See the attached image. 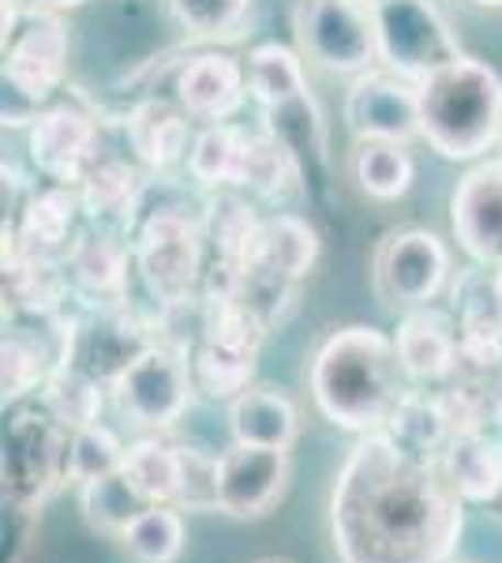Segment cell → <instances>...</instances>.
<instances>
[{
  "instance_id": "cell-6",
  "label": "cell",
  "mask_w": 502,
  "mask_h": 563,
  "mask_svg": "<svg viewBox=\"0 0 502 563\" xmlns=\"http://www.w3.org/2000/svg\"><path fill=\"white\" fill-rule=\"evenodd\" d=\"M191 398H196V384H191L188 353L169 346V342H154L109 384L113 410L127 424L150 435H166L169 429H177Z\"/></svg>"
},
{
  "instance_id": "cell-46",
  "label": "cell",
  "mask_w": 502,
  "mask_h": 563,
  "mask_svg": "<svg viewBox=\"0 0 502 563\" xmlns=\"http://www.w3.org/2000/svg\"><path fill=\"white\" fill-rule=\"evenodd\" d=\"M450 563H461V560H450Z\"/></svg>"
},
{
  "instance_id": "cell-8",
  "label": "cell",
  "mask_w": 502,
  "mask_h": 563,
  "mask_svg": "<svg viewBox=\"0 0 502 563\" xmlns=\"http://www.w3.org/2000/svg\"><path fill=\"white\" fill-rule=\"evenodd\" d=\"M371 20H376L379 65L409 84H420L461 57L450 23L432 0H382L371 4Z\"/></svg>"
},
{
  "instance_id": "cell-9",
  "label": "cell",
  "mask_w": 502,
  "mask_h": 563,
  "mask_svg": "<svg viewBox=\"0 0 502 563\" xmlns=\"http://www.w3.org/2000/svg\"><path fill=\"white\" fill-rule=\"evenodd\" d=\"M446 278H450V252L432 230H420V225L387 233L371 256L376 294L401 312L432 305L443 294Z\"/></svg>"
},
{
  "instance_id": "cell-37",
  "label": "cell",
  "mask_w": 502,
  "mask_h": 563,
  "mask_svg": "<svg viewBox=\"0 0 502 563\" xmlns=\"http://www.w3.org/2000/svg\"><path fill=\"white\" fill-rule=\"evenodd\" d=\"M124 455L127 443L116 435L109 424H87V429H76L68 440V485H87V481H98L105 474H116L124 470Z\"/></svg>"
},
{
  "instance_id": "cell-16",
  "label": "cell",
  "mask_w": 502,
  "mask_h": 563,
  "mask_svg": "<svg viewBox=\"0 0 502 563\" xmlns=\"http://www.w3.org/2000/svg\"><path fill=\"white\" fill-rule=\"evenodd\" d=\"M394 346L413 384H446L461 361V331L450 316L427 305L401 316Z\"/></svg>"
},
{
  "instance_id": "cell-31",
  "label": "cell",
  "mask_w": 502,
  "mask_h": 563,
  "mask_svg": "<svg viewBox=\"0 0 502 563\" xmlns=\"http://www.w3.org/2000/svg\"><path fill=\"white\" fill-rule=\"evenodd\" d=\"M244 143H248V132L233 129V124H207L191 140L185 169L203 188H236L244 166Z\"/></svg>"
},
{
  "instance_id": "cell-39",
  "label": "cell",
  "mask_w": 502,
  "mask_h": 563,
  "mask_svg": "<svg viewBox=\"0 0 502 563\" xmlns=\"http://www.w3.org/2000/svg\"><path fill=\"white\" fill-rule=\"evenodd\" d=\"M180 455V488L177 507L180 511H217V459L196 443H177Z\"/></svg>"
},
{
  "instance_id": "cell-26",
  "label": "cell",
  "mask_w": 502,
  "mask_h": 563,
  "mask_svg": "<svg viewBox=\"0 0 502 563\" xmlns=\"http://www.w3.org/2000/svg\"><path fill=\"white\" fill-rule=\"evenodd\" d=\"M188 368H191V384L196 395L210 398V402H233L255 379V353L252 350H236L225 342H210L199 339L188 350Z\"/></svg>"
},
{
  "instance_id": "cell-10",
  "label": "cell",
  "mask_w": 502,
  "mask_h": 563,
  "mask_svg": "<svg viewBox=\"0 0 502 563\" xmlns=\"http://www.w3.org/2000/svg\"><path fill=\"white\" fill-rule=\"evenodd\" d=\"M289 448H255V443H233L217 459V511L236 522L267 519L281 496H286Z\"/></svg>"
},
{
  "instance_id": "cell-22",
  "label": "cell",
  "mask_w": 502,
  "mask_h": 563,
  "mask_svg": "<svg viewBox=\"0 0 502 563\" xmlns=\"http://www.w3.org/2000/svg\"><path fill=\"white\" fill-rule=\"evenodd\" d=\"M127 140H132L135 154H140L147 166L161 169V166H172V162H185L196 135H191L188 113L180 106L143 102L127 117Z\"/></svg>"
},
{
  "instance_id": "cell-18",
  "label": "cell",
  "mask_w": 502,
  "mask_h": 563,
  "mask_svg": "<svg viewBox=\"0 0 502 563\" xmlns=\"http://www.w3.org/2000/svg\"><path fill=\"white\" fill-rule=\"evenodd\" d=\"M132 267V252L113 233H79L71 241V249L64 252V271H68L71 294L83 297L94 308L127 301V271Z\"/></svg>"
},
{
  "instance_id": "cell-25",
  "label": "cell",
  "mask_w": 502,
  "mask_h": 563,
  "mask_svg": "<svg viewBox=\"0 0 502 563\" xmlns=\"http://www.w3.org/2000/svg\"><path fill=\"white\" fill-rule=\"evenodd\" d=\"M382 432H387L401 451L420 455V459H439L446 451V443L454 440V424H450V417H446L443 398L424 395V390H413V387L401 398V406Z\"/></svg>"
},
{
  "instance_id": "cell-33",
  "label": "cell",
  "mask_w": 502,
  "mask_h": 563,
  "mask_svg": "<svg viewBox=\"0 0 502 563\" xmlns=\"http://www.w3.org/2000/svg\"><path fill=\"white\" fill-rule=\"evenodd\" d=\"M267 132L286 143V151L297 158L300 174H304V185H308L312 169L326 162V129H323V117H319L315 98L304 95V98H297V102L267 109Z\"/></svg>"
},
{
  "instance_id": "cell-27",
  "label": "cell",
  "mask_w": 502,
  "mask_h": 563,
  "mask_svg": "<svg viewBox=\"0 0 502 563\" xmlns=\"http://www.w3.org/2000/svg\"><path fill=\"white\" fill-rule=\"evenodd\" d=\"M147 507L150 499L140 493V485L124 470L79 485V515H83L90 530L105 533V538L121 541V533L135 522V515H143Z\"/></svg>"
},
{
  "instance_id": "cell-28",
  "label": "cell",
  "mask_w": 502,
  "mask_h": 563,
  "mask_svg": "<svg viewBox=\"0 0 502 563\" xmlns=\"http://www.w3.org/2000/svg\"><path fill=\"white\" fill-rule=\"evenodd\" d=\"M319 260V233L308 218L297 214H270L263 225V244L255 267L270 271V275L297 282L315 267Z\"/></svg>"
},
{
  "instance_id": "cell-17",
  "label": "cell",
  "mask_w": 502,
  "mask_h": 563,
  "mask_svg": "<svg viewBox=\"0 0 502 563\" xmlns=\"http://www.w3.org/2000/svg\"><path fill=\"white\" fill-rule=\"evenodd\" d=\"M154 342H158V331H150L127 305L94 308V320L83 323V331H79L76 365L94 372L105 384H113V379L121 376L143 350H150Z\"/></svg>"
},
{
  "instance_id": "cell-43",
  "label": "cell",
  "mask_w": 502,
  "mask_h": 563,
  "mask_svg": "<svg viewBox=\"0 0 502 563\" xmlns=\"http://www.w3.org/2000/svg\"><path fill=\"white\" fill-rule=\"evenodd\" d=\"M472 4H477V8H491V12H499L502 0H472Z\"/></svg>"
},
{
  "instance_id": "cell-36",
  "label": "cell",
  "mask_w": 502,
  "mask_h": 563,
  "mask_svg": "<svg viewBox=\"0 0 502 563\" xmlns=\"http://www.w3.org/2000/svg\"><path fill=\"white\" fill-rule=\"evenodd\" d=\"M124 474L140 485V493L150 504H177L180 488V455L177 443L161 440V435H140L135 443H127L124 455Z\"/></svg>"
},
{
  "instance_id": "cell-11",
  "label": "cell",
  "mask_w": 502,
  "mask_h": 563,
  "mask_svg": "<svg viewBox=\"0 0 502 563\" xmlns=\"http://www.w3.org/2000/svg\"><path fill=\"white\" fill-rule=\"evenodd\" d=\"M68 71V26L57 12L26 15L15 38L4 45V87L26 106H42L60 90Z\"/></svg>"
},
{
  "instance_id": "cell-4",
  "label": "cell",
  "mask_w": 502,
  "mask_h": 563,
  "mask_svg": "<svg viewBox=\"0 0 502 563\" xmlns=\"http://www.w3.org/2000/svg\"><path fill=\"white\" fill-rule=\"evenodd\" d=\"M207 230L185 207H158L135 230L132 260L158 308L185 305L203 286Z\"/></svg>"
},
{
  "instance_id": "cell-35",
  "label": "cell",
  "mask_w": 502,
  "mask_h": 563,
  "mask_svg": "<svg viewBox=\"0 0 502 563\" xmlns=\"http://www.w3.org/2000/svg\"><path fill=\"white\" fill-rule=\"evenodd\" d=\"M121 544L135 563H177L185 552V511L177 504H150L121 533Z\"/></svg>"
},
{
  "instance_id": "cell-21",
  "label": "cell",
  "mask_w": 502,
  "mask_h": 563,
  "mask_svg": "<svg viewBox=\"0 0 502 563\" xmlns=\"http://www.w3.org/2000/svg\"><path fill=\"white\" fill-rule=\"evenodd\" d=\"M230 432L233 443H255V448H293L300 435V413L293 398L278 387H248L230 402Z\"/></svg>"
},
{
  "instance_id": "cell-45",
  "label": "cell",
  "mask_w": 502,
  "mask_h": 563,
  "mask_svg": "<svg viewBox=\"0 0 502 563\" xmlns=\"http://www.w3.org/2000/svg\"><path fill=\"white\" fill-rule=\"evenodd\" d=\"M368 4H382V0H368Z\"/></svg>"
},
{
  "instance_id": "cell-32",
  "label": "cell",
  "mask_w": 502,
  "mask_h": 563,
  "mask_svg": "<svg viewBox=\"0 0 502 563\" xmlns=\"http://www.w3.org/2000/svg\"><path fill=\"white\" fill-rule=\"evenodd\" d=\"M304 185V174H300L297 158L286 151V143L270 132H248V143H244V166H241V185L248 192L263 196V199H281Z\"/></svg>"
},
{
  "instance_id": "cell-20",
  "label": "cell",
  "mask_w": 502,
  "mask_h": 563,
  "mask_svg": "<svg viewBox=\"0 0 502 563\" xmlns=\"http://www.w3.org/2000/svg\"><path fill=\"white\" fill-rule=\"evenodd\" d=\"M79 192L68 185H49L26 196L20 218L12 222L15 241L23 252L34 256H64L76 241V214H79Z\"/></svg>"
},
{
  "instance_id": "cell-42",
  "label": "cell",
  "mask_w": 502,
  "mask_h": 563,
  "mask_svg": "<svg viewBox=\"0 0 502 563\" xmlns=\"http://www.w3.org/2000/svg\"><path fill=\"white\" fill-rule=\"evenodd\" d=\"M87 0H34V8H42V12H71V8H83Z\"/></svg>"
},
{
  "instance_id": "cell-24",
  "label": "cell",
  "mask_w": 502,
  "mask_h": 563,
  "mask_svg": "<svg viewBox=\"0 0 502 563\" xmlns=\"http://www.w3.org/2000/svg\"><path fill=\"white\" fill-rule=\"evenodd\" d=\"M38 402L53 421H60L68 432H76L102 421L109 402V384L79 365H64L45 379V387L38 390Z\"/></svg>"
},
{
  "instance_id": "cell-15",
  "label": "cell",
  "mask_w": 502,
  "mask_h": 563,
  "mask_svg": "<svg viewBox=\"0 0 502 563\" xmlns=\"http://www.w3.org/2000/svg\"><path fill=\"white\" fill-rule=\"evenodd\" d=\"M248 98V68L230 53H199L177 71V106L191 121L225 124Z\"/></svg>"
},
{
  "instance_id": "cell-7",
  "label": "cell",
  "mask_w": 502,
  "mask_h": 563,
  "mask_svg": "<svg viewBox=\"0 0 502 563\" xmlns=\"http://www.w3.org/2000/svg\"><path fill=\"white\" fill-rule=\"evenodd\" d=\"M297 45L308 65L331 76H364L379 65L376 20L368 0H300Z\"/></svg>"
},
{
  "instance_id": "cell-19",
  "label": "cell",
  "mask_w": 502,
  "mask_h": 563,
  "mask_svg": "<svg viewBox=\"0 0 502 563\" xmlns=\"http://www.w3.org/2000/svg\"><path fill=\"white\" fill-rule=\"evenodd\" d=\"M439 466L469 507L502 504V435L491 429L458 432L446 443Z\"/></svg>"
},
{
  "instance_id": "cell-14",
  "label": "cell",
  "mask_w": 502,
  "mask_h": 563,
  "mask_svg": "<svg viewBox=\"0 0 502 563\" xmlns=\"http://www.w3.org/2000/svg\"><path fill=\"white\" fill-rule=\"evenodd\" d=\"M450 230L480 267H502V158L480 162L450 196Z\"/></svg>"
},
{
  "instance_id": "cell-44",
  "label": "cell",
  "mask_w": 502,
  "mask_h": 563,
  "mask_svg": "<svg viewBox=\"0 0 502 563\" xmlns=\"http://www.w3.org/2000/svg\"><path fill=\"white\" fill-rule=\"evenodd\" d=\"M259 563H281V560H259Z\"/></svg>"
},
{
  "instance_id": "cell-41",
  "label": "cell",
  "mask_w": 502,
  "mask_h": 563,
  "mask_svg": "<svg viewBox=\"0 0 502 563\" xmlns=\"http://www.w3.org/2000/svg\"><path fill=\"white\" fill-rule=\"evenodd\" d=\"M20 0H4V15H0V38L4 45L15 38V31H20Z\"/></svg>"
},
{
  "instance_id": "cell-5",
  "label": "cell",
  "mask_w": 502,
  "mask_h": 563,
  "mask_svg": "<svg viewBox=\"0 0 502 563\" xmlns=\"http://www.w3.org/2000/svg\"><path fill=\"white\" fill-rule=\"evenodd\" d=\"M68 440L71 432L42 410V402H20L4 417V455L0 481L4 499L45 507V499L68 485Z\"/></svg>"
},
{
  "instance_id": "cell-34",
  "label": "cell",
  "mask_w": 502,
  "mask_h": 563,
  "mask_svg": "<svg viewBox=\"0 0 502 563\" xmlns=\"http://www.w3.org/2000/svg\"><path fill=\"white\" fill-rule=\"evenodd\" d=\"M140 174L121 158H102L90 174L79 180V203L94 222H113V218H132L140 207Z\"/></svg>"
},
{
  "instance_id": "cell-2",
  "label": "cell",
  "mask_w": 502,
  "mask_h": 563,
  "mask_svg": "<svg viewBox=\"0 0 502 563\" xmlns=\"http://www.w3.org/2000/svg\"><path fill=\"white\" fill-rule=\"evenodd\" d=\"M413 379L405 376L398 346L376 327H342L319 342L308 365L315 410L334 429L368 435L382 432Z\"/></svg>"
},
{
  "instance_id": "cell-30",
  "label": "cell",
  "mask_w": 502,
  "mask_h": 563,
  "mask_svg": "<svg viewBox=\"0 0 502 563\" xmlns=\"http://www.w3.org/2000/svg\"><path fill=\"white\" fill-rule=\"evenodd\" d=\"M263 225L267 218L255 214V207L241 196H217L203 218L207 244L214 249V256L222 263H241V267H248L259 256Z\"/></svg>"
},
{
  "instance_id": "cell-13",
  "label": "cell",
  "mask_w": 502,
  "mask_h": 563,
  "mask_svg": "<svg viewBox=\"0 0 502 563\" xmlns=\"http://www.w3.org/2000/svg\"><path fill=\"white\" fill-rule=\"evenodd\" d=\"M345 124L353 140H420V98L416 84L394 71H364L345 95Z\"/></svg>"
},
{
  "instance_id": "cell-40",
  "label": "cell",
  "mask_w": 502,
  "mask_h": 563,
  "mask_svg": "<svg viewBox=\"0 0 502 563\" xmlns=\"http://www.w3.org/2000/svg\"><path fill=\"white\" fill-rule=\"evenodd\" d=\"M38 522H42V507L4 499V563L26 560L31 541L38 538Z\"/></svg>"
},
{
  "instance_id": "cell-12",
  "label": "cell",
  "mask_w": 502,
  "mask_h": 563,
  "mask_svg": "<svg viewBox=\"0 0 502 563\" xmlns=\"http://www.w3.org/2000/svg\"><path fill=\"white\" fill-rule=\"evenodd\" d=\"M26 147H31V162L38 166L42 177L68 188L79 185L102 162V140H98L94 117L68 102L38 109L31 117Z\"/></svg>"
},
{
  "instance_id": "cell-29",
  "label": "cell",
  "mask_w": 502,
  "mask_h": 563,
  "mask_svg": "<svg viewBox=\"0 0 502 563\" xmlns=\"http://www.w3.org/2000/svg\"><path fill=\"white\" fill-rule=\"evenodd\" d=\"M244 68H248V95L263 109L297 102V98L308 95L304 53L289 49V45H278V42L255 45L248 53V60H244Z\"/></svg>"
},
{
  "instance_id": "cell-3",
  "label": "cell",
  "mask_w": 502,
  "mask_h": 563,
  "mask_svg": "<svg viewBox=\"0 0 502 563\" xmlns=\"http://www.w3.org/2000/svg\"><path fill=\"white\" fill-rule=\"evenodd\" d=\"M420 140L439 158L472 162L502 140V79L488 60L461 57L416 84Z\"/></svg>"
},
{
  "instance_id": "cell-38",
  "label": "cell",
  "mask_w": 502,
  "mask_h": 563,
  "mask_svg": "<svg viewBox=\"0 0 502 563\" xmlns=\"http://www.w3.org/2000/svg\"><path fill=\"white\" fill-rule=\"evenodd\" d=\"M172 20L196 38H233L252 12V0H169Z\"/></svg>"
},
{
  "instance_id": "cell-23",
  "label": "cell",
  "mask_w": 502,
  "mask_h": 563,
  "mask_svg": "<svg viewBox=\"0 0 502 563\" xmlns=\"http://www.w3.org/2000/svg\"><path fill=\"white\" fill-rule=\"evenodd\" d=\"M409 143H390V140H356L349 154V174L368 199L379 203H394L413 188L416 166L413 154L405 151Z\"/></svg>"
},
{
  "instance_id": "cell-1",
  "label": "cell",
  "mask_w": 502,
  "mask_h": 563,
  "mask_svg": "<svg viewBox=\"0 0 502 563\" xmlns=\"http://www.w3.org/2000/svg\"><path fill=\"white\" fill-rule=\"evenodd\" d=\"M465 499L439 459L401 451L368 432L345 455L331 488L337 563H450L465 533Z\"/></svg>"
}]
</instances>
